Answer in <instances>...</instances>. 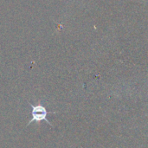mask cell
<instances>
[{"label":"cell","mask_w":148,"mask_h":148,"mask_svg":"<svg viewBox=\"0 0 148 148\" xmlns=\"http://www.w3.org/2000/svg\"><path fill=\"white\" fill-rule=\"evenodd\" d=\"M30 107L32 108V111H31V115L32 118L31 120L29 121V123L27 124V126H29V124H31L32 122H36L39 123L40 121H45L47 122L49 126H52L51 123L48 121L47 116L49 114H54L55 112H48V110L46 109V108H44L42 104H36V105H33L31 103H29Z\"/></svg>","instance_id":"6da1fadb"}]
</instances>
